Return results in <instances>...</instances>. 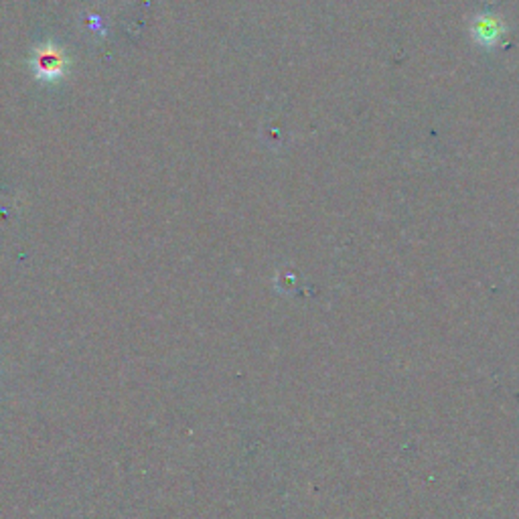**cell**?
Returning <instances> with one entry per match:
<instances>
[{
	"label": "cell",
	"mask_w": 519,
	"mask_h": 519,
	"mask_svg": "<svg viewBox=\"0 0 519 519\" xmlns=\"http://www.w3.org/2000/svg\"><path fill=\"white\" fill-rule=\"evenodd\" d=\"M33 70L41 81H59L65 73L67 55L55 43H43L35 49L31 59Z\"/></svg>",
	"instance_id": "1"
}]
</instances>
